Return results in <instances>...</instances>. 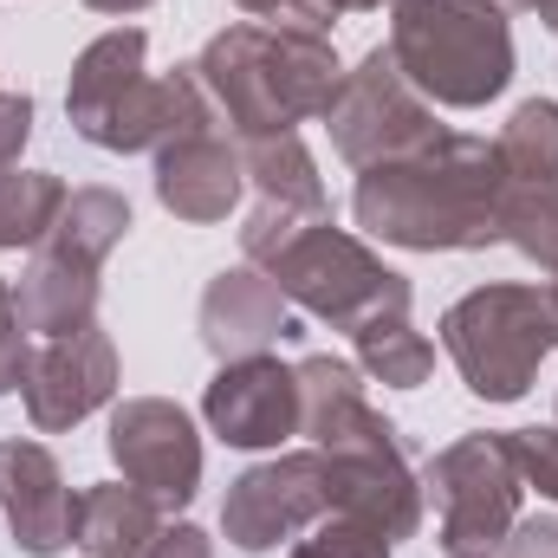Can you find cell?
I'll return each mask as SVG.
<instances>
[{
  "label": "cell",
  "mask_w": 558,
  "mask_h": 558,
  "mask_svg": "<svg viewBox=\"0 0 558 558\" xmlns=\"http://www.w3.org/2000/svg\"><path fill=\"white\" fill-rule=\"evenodd\" d=\"M500 195H507V169L494 143L441 131L410 156L357 169L351 215L364 234L410 254H474L500 241Z\"/></svg>",
  "instance_id": "obj_1"
},
{
  "label": "cell",
  "mask_w": 558,
  "mask_h": 558,
  "mask_svg": "<svg viewBox=\"0 0 558 558\" xmlns=\"http://www.w3.org/2000/svg\"><path fill=\"white\" fill-rule=\"evenodd\" d=\"M195 78L234 137H274V131H299L305 118H325L344 65H338L331 33L234 20L202 46Z\"/></svg>",
  "instance_id": "obj_2"
},
{
  "label": "cell",
  "mask_w": 558,
  "mask_h": 558,
  "mask_svg": "<svg viewBox=\"0 0 558 558\" xmlns=\"http://www.w3.org/2000/svg\"><path fill=\"white\" fill-rule=\"evenodd\" d=\"M390 59L428 105L481 111L513 85V26L494 0H397Z\"/></svg>",
  "instance_id": "obj_3"
},
{
  "label": "cell",
  "mask_w": 558,
  "mask_h": 558,
  "mask_svg": "<svg viewBox=\"0 0 558 558\" xmlns=\"http://www.w3.org/2000/svg\"><path fill=\"white\" fill-rule=\"evenodd\" d=\"M441 344L481 403H520L558 351V286L494 279L441 312Z\"/></svg>",
  "instance_id": "obj_4"
},
{
  "label": "cell",
  "mask_w": 558,
  "mask_h": 558,
  "mask_svg": "<svg viewBox=\"0 0 558 558\" xmlns=\"http://www.w3.org/2000/svg\"><path fill=\"white\" fill-rule=\"evenodd\" d=\"M260 274L274 279L292 305H305L312 318H325L331 331H351V338L371 331V325L410 318V305H416L410 279L397 274V267H384L357 234L331 228V215L312 221L274 267H260Z\"/></svg>",
  "instance_id": "obj_5"
},
{
  "label": "cell",
  "mask_w": 558,
  "mask_h": 558,
  "mask_svg": "<svg viewBox=\"0 0 558 558\" xmlns=\"http://www.w3.org/2000/svg\"><path fill=\"white\" fill-rule=\"evenodd\" d=\"M422 487L435 494L441 507V553L468 558V553H500L507 533L520 526V461H513V441L507 435H461L448 441Z\"/></svg>",
  "instance_id": "obj_6"
},
{
  "label": "cell",
  "mask_w": 558,
  "mask_h": 558,
  "mask_svg": "<svg viewBox=\"0 0 558 558\" xmlns=\"http://www.w3.org/2000/svg\"><path fill=\"white\" fill-rule=\"evenodd\" d=\"M325 131H331V149H338L351 169L410 156V149L441 137L435 105L403 78V65L390 59V46H371V52L338 78V92H331V105H325Z\"/></svg>",
  "instance_id": "obj_7"
},
{
  "label": "cell",
  "mask_w": 558,
  "mask_h": 558,
  "mask_svg": "<svg viewBox=\"0 0 558 558\" xmlns=\"http://www.w3.org/2000/svg\"><path fill=\"white\" fill-rule=\"evenodd\" d=\"M318 454H325V513L357 520V526L384 533L390 546L422 526V494L428 487L403 461V441H397L390 416H371L357 435H344Z\"/></svg>",
  "instance_id": "obj_8"
},
{
  "label": "cell",
  "mask_w": 558,
  "mask_h": 558,
  "mask_svg": "<svg viewBox=\"0 0 558 558\" xmlns=\"http://www.w3.org/2000/svg\"><path fill=\"white\" fill-rule=\"evenodd\" d=\"M312 520H325V454L318 448H279L274 461H254L221 500V533L241 553H274L279 539L305 533Z\"/></svg>",
  "instance_id": "obj_9"
},
{
  "label": "cell",
  "mask_w": 558,
  "mask_h": 558,
  "mask_svg": "<svg viewBox=\"0 0 558 558\" xmlns=\"http://www.w3.org/2000/svg\"><path fill=\"white\" fill-rule=\"evenodd\" d=\"M111 461L124 481H137L143 494H156L162 507H189L202 487V435L182 403L169 397H124L111 410V435H105Z\"/></svg>",
  "instance_id": "obj_10"
},
{
  "label": "cell",
  "mask_w": 558,
  "mask_h": 558,
  "mask_svg": "<svg viewBox=\"0 0 558 558\" xmlns=\"http://www.w3.org/2000/svg\"><path fill=\"white\" fill-rule=\"evenodd\" d=\"M20 397H26V422L39 435L78 428L92 410H105L118 397V344H111V331L92 318L72 338H46L33 351V371H26Z\"/></svg>",
  "instance_id": "obj_11"
},
{
  "label": "cell",
  "mask_w": 558,
  "mask_h": 558,
  "mask_svg": "<svg viewBox=\"0 0 558 558\" xmlns=\"http://www.w3.org/2000/svg\"><path fill=\"white\" fill-rule=\"evenodd\" d=\"M202 422L228 448H279L299 435V377L279 357H228L202 390Z\"/></svg>",
  "instance_id": "obj_12"
},
{
  "label": "cell",
  "mask_w": 558,
  "mask_h": 558,
  "mask_svg": "<svg viewBox=\"0 0 558 558\" xmlns=\"http://www.w3.org/2000/svg\"><path fill=\"white\" fill-rule=\"evenodd\" d=\"M0 513L26 558H52L78 539V494L65 487V468L46 441L7 435L0 441Z\"/></svg>",
  "instance_id": "obj_13"
},
{
  "label": "cell",
  "mask_w": 558,
  "mask_h": 558,
  "mask_svg": "<svg viewBox=\"0 0 558 558\" xmlns=\"http://www.w3.org/2000/svg\"><path fill=\"white\" fill-rule=\"evenodd\" d=\"M247 189V169H241V143L221 137V131H195V137L156 149V202L189 221V228H215L234 215Z\"/></svg>",
  "instance_id": "obj_14"
},
{
  "label": "cell",
  "mask_w": 558,
  "mask_h": 558,
  "mask_svg": "<svg viewBox=\"0 0 558 558\" xmlns=\"http://www.w3.org/2000/svg\"><path fill=\"white\" fill-rule=\"evenodd\" d=\"M202 344L228 364V357H260L274 351L279 338H292V318H286V292L260 267H221L202 292Z\"/></svg>",
  "instance_id": "obj_15"
},
{
  "label": "cell",
  "mask_w": 558,
  "mask_h": 558,
  "mask_svg": "<svg viewBox=\"0 0 558 558\" xmlns=\"http://www.w3.org/2000/svg\"><path fill=\"white\" fill-rule=\"evenodd\" d=\"M195 131H215V105H208L195 65H175V72H162V78L143 72L137 85L124 92V105H118L111 124L98 131V149L137 156V149H169V143L195 137Z\"/></svg>",
  "instance_id": "obj_16"
},
{
  "label": "cell",
  "mask_w": 558,
  "mask_h": 558,
  "mask_svg": "<svg viewBox=\"0 0 558 558\" xmlns=\"http://www.w3.org/2000/svg\"><path fill=\"white\" fill-rule=\"evenodd\" d=\"M98 274L92 260H72L59 247H33L26 267H20V286H13V305H20V325L33 338H72L98 318Z\"/></svg>",
  "instance_id": "obj_17"
},
{
  "label": "cell",
  "mask_w": 558,
  "mask_h": 558,
  "mask_svg": "<svg viewBox=\"0 0 558 558\" xmlns=\"http://www.w3.org/2000/svg\"><path fill=\"white\" fill-rule=\"evenodd\" d=\"M143 59H149L143 26H111V33H98V39L72 59L65 118H72V131L85 143H98V131L111 124V111L124 105V92L143 78Z\"/></svg>",
  "instance_id": "obj_18"
},
{
  "label": "cell",
  "mask_w": 558,
  "mask_h": 558,
  "mask_svg": "<svg viewBox=\"0 0 558 558\" xmlns=\"http://www.w3.org/2000/svg\"><path fill=\"white\" fill-rule=\"evenodd\" d=\"M162 533V500L137 481H98L78 494V553L85 558H143V546Z\"/></svg>",
  "instance_id": "obj_19"
},
{
  "label": "cell",
  "mask_w": 558,
  "mask_h": 558,
  "mask_svg": "<svg viewBox=\"0 0 558 558\" xmlns=\"http://www.w3.org/2000/svg\"><path fill=\"white\" fill-rule=\"evenodd\" d=\"M292 377H299V435L312 448H331V441H344L351 428H364L377 416L364 403L357 364H344V357H299Z\"/></svg>",
  "instance_id": "obj_20"
},
{
  "label": "cell",
  "mask_w": 558,
  "mask_h": 558,
  "mask_svg": "<svg viewBox=\"0 0 558 558\" xmlns=\"http://www.w3.org/2000/svg\"><path fill=\"white\" fill-rule=\"evenodd\" d=\"M241 143V169H247V182L260 189V202H286V208H325L331 215V202H325V175H318V162H312V149L299 131H274V137H234Z\"/></svg>",
  "instance_id": "obj_21"
},
{
  "label": "cell",
  "mask_w": 558,
  "mask_h": 558,
  "mask_svg": "<svg viewBox=\"0 0 558 558\" xmlns=\"http://www.w3.org/2000/svg\"><path fill=\"white\" fill-rule=\"evenodd\" d=\"M131 234V202L118 195V189H72L65 195V208H59V221L46 228V247H59V254H72V260H92V267H105L111 260V247Z\"/></svg>",
  "instance_id": "obj_22"
},
{
  "label": "cell",
  "mask_w": 558,
  "mask_h": 558,
  "mask_svg": "<svg viewBox=\"0 0 558 558\" xmlns=\"http://www.w3.org/2000/svg\"><path fill=\"white\" fill-rule=\"evenodd\" d=\"M65 182L52 175V169H20V162H7L0 169V247H39L46 241V228L59 221V208H65Z\"/></svg>",
  "instance_id": "obj_23"
},
{
  "label": "cell",
  "mask_w": 558,
  "mask_h": 558,
  "mask_svg": "<svg viewBox=\"0 0 558 558\" xmlns=\"http://www.w3.org/2000/svg\"><path fill=\"white\" fill-rule=\"evenodd\" d=\"M494 156H500L507 182H558V105L553 98H526L500 124Z\"/></svg>",
  "instance_id": "obj_24"
},
{
  "label": "cell",
  "mask_w": 558,
  "mask_h": 558,
  "mask_svg": "<svg viewBox=\"0 0 558 558\" xmlns=\"http://www.w3.org/2000/svg\"><path fill=\"white\" fill-rule=\"evenodd\" d=\"M500 241L520 247L539 274H558V182H507Z\"/></svg>",
  "instance_id": "obj_25"
},
{
  "label": "cell",
  "mask_w": 558,
  "mask_h": 558,
  "mask_svg": "<svg viewBox=\"0 0 558 558\" xmlns=\"http://www.w3.org/2000/svg\"><path fill=\"white\" fill-rule=\"evenodd\" d=\"M357 344V371L377 377L384 390H422L428 371H435V344L422 338L410 318H390V325H371L351 338Z\"/></svg>",
  "instance_id": "obj_26"
},
{
  "label": "cell",
  "mask_w": 558,
  "mask_h": 558,
  "mask_svg": "<svg viewBox=\"0 0 558 558\" xmlns=\"http://www.w3.org/2000/svg\"><path fill=\"white\" fill-rule=\"evenodd\" d=\"M325 221V208H286V202H254V215L241 221V260L247 267H274L279 254L312 228Z\"/></svg>",
  "instance_id": "obj_27"
},
{
  "label": "cell",
  "mask_w": 558,
  "mask_h": 558,
  "mask_svg": "<svg viewBox=\"0 0 558 558\" xmlns=\"http://www.w3.org/2000/svg\"><path fill=\"white\" fill-rule=\"evenodd\" d=\"M292 558H390V539L371 533V526H357V520L325 513V526H318L312 539H299Z\"/></svg>",
  "instance_id": "obj_28"
},
{
  "label": "cell",
  "mask_w": 558,
  "mask_h": 558,
  "mask_svg": "<svg viewBox=\"0 0 558 558\" xmlns=\"http://www.w3.org/2000/svg\"><path fill=\"white\" fill-rule=\"evenodd\" d=\"M507 441H513L520 481L539 487V500H558V422L553 428H507Z\"/></svg>",
  "instance_id": "obj_29"
},
{
  "label": "cell",
  "mask_w": 558,
  "mask_h": 558,
  "mask_svg": "<svg viewBox=\"0 0 558 558\" xmlns=\"http://www.w3.org/2000/svg\"><path fill=\"white\" fill-rule=\"evenodd\" d=\"M33 371V331L20 325V305H13V286L0 279V397L20 390Z\"/></svg>",
  "instance_id": "obj_30"
},
{
  "label": "cell",
  "mask_w": 558,
  "mask_h": 558,
  "mask_svg": "<svg viewBox=\"0 0 558 558\" xmlns=\"http://www.w3.org/2000/svg\"><path fill=\"white\" fill-rule=\"evenodd\" d=\"M241 13H254V20H279V26H305V33H331V20H338V7L331 0H234Z\"/></svg>",
  "instance_id": "obj_31"
},
{
  "label": "cell",
  "mask_w": 558,
  "mask_h": 558,
  "mask_svg": "<svg viewBox=\"0 0 558 558\" xmlns=\"http://www.w3.org/2000/svg\"><path fill=\"white\" fill-rule=\"evenodd\" d=\"M143 558H215V539H208L202 526L175 520V526H162V533L143 546Z\"/></svg>",
  "instance_id": "obj_32"
},
{
  "label": "cell",
  "mask_w": 558,
  "mask_h": 558,
  "mask_svg": "<svg viewBox=\"0 0 558 558\" xmlns=\"http://www.w3.org/2000/svg\"><path fill=\"white\" fill-rule=\"evenodd\" d=\"M500 558H558V520H520L507 533Z\"/></svg>",
  "instance_id": "obj_33"
},
{
  "label": "cell",
  "mask_w": 558,
  "mask_h": 558,
  "mask_svg": "<svg viewBox=\"0 0 558 558\" xmlns=\"http://www.w3.org/2000/svg\"><path fill=\"white\" fill-rule=\"evenodd\" d=\"M494 7H507V13H539V20L558 33V0H494Z\"/></svg>",
  "instance_id": "obj_34"
},
{
  "label": "cell",
  "mask_w": 558,
  "mask_h": 558,
  "mask_svg": "<svg viewBox=\"0 0 558 558\" xmlns=\"http://www.w3.org/2000/svg\"><path fill=\"white\" fill-rule=\"evenodd\" d=\"M85 7H92V13H118V20H124V13H143V7H156V0H85Z\"/></svg>",
  "instance_id": "obj_35"
},
{
  "label": "cell",
  "mask_w": 558,
  "mask_h": 558,
  "mask_svg": "<svg viewBox=\"0 0 558 558\" xmlns=\"http://www.w3.org/2000/svg\"><path fill=\"white\" fill-rule=\"evenodd\" d=\"M338 13H371V7H397V0H331Z\"/></svg>",
  "instance_id": "obj_36"
},
{
  "label": "cell",
  "mask_w": 558,
  "mask_h": 558,
  "mask_svg": "<svg viewBox=\"0 0 558 558\" xmlns=\"http://www.w3.org/2000/svg\"><path fill=\"white\" fill-rule=\"evenodd\" d=\"M468 558H500V553H468Z\"/></svg>",
  "instance_id": "obj_37"
}]
</instances>
